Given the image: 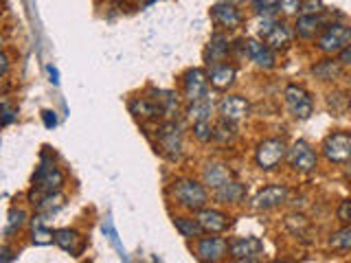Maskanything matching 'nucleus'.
I'll use <instances>...</instances> for the list:
<instances>
[{"label": "nucleus", "mask_w": 351, "mask_h": 263, "mask_svg": "<svg viewBox=\"0 0 351 263\" xmlns=\"http://www.w3.org/2000/svg\"><path fill=\"white\" fill-rule=\"evenodd\" d=\"M169 195L173 202L186 208V211H200L208 204L206 184H200L193 178H178L169 184Z\"/></svg>", "instance_id": "obj_1"}, {"label": "nucleus", "mask_w": 351, "mask_h": 263, "mask_svg": "<svg viewBox=\"0 0 351 263\" xmlns=\"http://www.w3.org/2000/svg\"><path fill=\"white\" fill-rule=\"evenodd\" d=\"M154 142H156V151L162 153L165 158L178 160L182 156V127L176 123L173 118L162 121V123L154 129Z\"/></svg>", "instance_id": "obj_2"}, {"label": "nucleus", "mask_w": 351, "mask_h": 263, "mask_svg": "<svg viewBox=\"0 0 351 263\" xmlns=\"http://www.w3.org/2000/svg\"><path fill=\"white\" fill-rule=\"evenodd\" d=\"M64 184V173L60 171V167L55 164V160L49 156V153H42L40 164L36 173H33V193H55L60 191Z\"/></svg>", "instance_id": "obj_3"}, {"label": "nucleus", "mask_w": 351, "mask_h": 263, "mask_svg": "<svg viewBox=\"0 0 351 263\" xmlns=\"http://www.w3.org/2000/svg\"><path fill=\"white\" fill-rule=\"evenodd\" d=\"M351 44V27L340 25V22H332L327 25L325 31L318 36L316 47L325 55H338L340 51H345Z\"/></svg>", "instance_id": "obj_4"}, {"label": "nucleus", "mask_w": 351, "mask_h": 263, "mask_svg": "<svg viewBox=\"0 0 351 263\" xmlns=\"http://www.w3.org/2000/svg\"><path fill=\"white\" fill-rule=\"evenodd\" d=\"M285 156H288V145L283 138H266L255 149V164L261 171H272L279 167Z\"/></svg>", "instance_id": "obj_5"}, {"label": "nucleus", "mask_w": 351, "mask_h": 263, "mask_svg": "<svg viewBox=\"0 0 351 263\" xmlns=\"http://www.w3.org/2000/svg\"><path fill=\"white\" fill-rule=\"evenodd\" d=\"M323 156L329 162L336 164H347L351 160V134L347 132H332L323 140Z\"/></svg>", "instance_id": "obj_6"}, {"label": "nucleus", "mask_w": 351, "mask_h": 263, "mask_svg": "<svg viewBox=\"0 0 351 263\" xmlns=\"http://www.w3.org/2000/svg\"><path fill=\"white\" fill-rule=\"evenodd\" d=\"M318 156L314 147L305 140L292 142V147H288V164L290 169L296 173H312L316 169Z\"/></svg>", "instance_id": "obj_7"}, {"label": "nucleus", "mask_w": 351, "mask_h": 263, "mask_svg": "<svg viewBox=\"0 0 351 263\" xmlns=\"http://www.w3.org/2000/svg\"><path fill=\"white\" fill-rule=\"evenodd\" d=\"M195 257L200 261H222L228 257V241L215 233H204L200 239H195Z\"/></svg>", "instance_id": "obj_8"}, {"label": "nucleus", "mask_w": 351, "mask_h": 263, "mask_svg": "<svg viewBox=\"0 0 351 263\" xmlns=\"http://www.w3.org/2000/svg\"><path fill=\"white\" fill-rule=\"evenodd\" d=\"M285 105H288L290 110V114L294 118H310L312 112H314V101H312V97L307 95L305 88L301 86H296V84H290L288 88H285Z\"/></svg>", "instance_id": "obj_9"}, {"label": "nucleus", "mask_w": 351, "mask_h": 263, "mask_svg": "<svg viewBox=\"0 0 351 263\" xmlns=\"http://www.w3.org/2000/svg\"><path fill=\"white\" fill-rule=\"evenodd\" d=\"M288 197H290V189L285 184H268L252 197L250 206L252 211H272V208L288 202Z\"/></svg>", "instance_id": "obj_10"}, {"label": "nucleus", "mask_w": 351, "mask_h": 263, "mask_svg": "<svg viewBox=\"0 0 351 263\" xmlns=\"http://www.w3.org/2000/svg\"><path fill=\"white\" fill-rule=\"evenodd\" d=\"M263 252V241L259 237H233L228 239V257L233 261H257Z\"/></svg>", "instance_id": "obj_11"}, {"label": "nucleus", "mask_w": 351, "mask_h": 263, "mask_svg": "<svg viewBox=\"0 0 351 263\" xmlns=\"http://www.w3.org/2000/svg\"><path fill=\"white\" fill-rule=\"evenodd\" d=\"M208 16L215 22L219 29L224 31H235L244 25V16L239 14V9L230 3V0H222V3H215L208 11Z\"/></svg>", "instance_id": "obj_12"}, {"label": "nucleus", "mask_w": 351, "mask_h": 263, "mask_svg": "<svg viewBox=\"0 0 351 263\" xmlns=\"http://www.w3.org/2000/svg\"><path fill=\"white\" fill-rule=\"evenodd\" d=\"M208 90V75L202 68H189L182 75V95L186 101H200Z\"/></svg>", "instance_id": "obj_13"}, {"label": "nucleus", "mask_w": 351, "mask_h": 263, "mask_svg": "<svg viewBox=\"0 0 351 263\" xmlns=\"http://www.w3.org/2000/svg\"><path fill=\"white\" fill-rule=\"evenodd\" d=\"M128 110H130V114H134V118L143 121V123H145V121H158L162 116V110L152 92L132 97L128 101Z\"/></svg>", "instance_id": "obj_14"}, {"label": "nucleus", "mask_w": 351, "mask_h": 263, "mask_svg": "<svg viewBox=\"0 0 351 263\" xmlns=\"http://www.w3.org/2000/svg\"><path fill=\"white\" fill-rule=\"evenodd\" d=\"M217 112H219V118L230 121V123H239V121H244L250 114V103L239 95H226L222 101H219Z\"/></svg>", "instance_id": "obj_15"}, {"label": "nucleus", "mask_w": 351, "mask_h": 263, "mask_svg": "<svg viewBox=\"0 0 351 263\" xmlns=\"http://www.w3.org/2000/svg\"><path fill=\"white\" fill-rule=\"evenodd\" d=\"M246 58L257 66V68L270 71L277 66V55L266 42L259 40H246Z\"/></svg>", "instance_id": "obj_16"}, {"label": "nucleus", "mask_w": 351, "mask_h": 263, "mask_svg": "<svg viewBox=\"0 0 351 263\" xmlns=\"http://www.w3.org/2000/svg\"><path fill=\"white\" fill-rule=\"evenodd\" d=\"M197 219H200V224L204 228V233H215V235H222L226 233V230L230 228V217L224 213V211H219V208H200V211H195Z\"/></svg>", "instance_id": "obj_17"}, {"label": "nucleus", "mask_w": 351, "mask_h": 263, "mask_svg": "<svg viewBox=\"0 0 351 263\" xmlns=\"http://www.w3.org/2000/svg\"><path fill=\"white\" fill-rule=\"evenodd\" d=\"M327 25L329 22H325L321 14H301L294 25V33L301 40H316Z\"/></svg>", "instance_id": "obj_18"}, {"label": "nucleus", "mask_w": 351, "mask_h": 263, "mask_svg": "<svg viewBox=\"0 0 351 263\" xmlns=\"http://www.w3.org/2000/svg\"><path fill=\"white\" fill-rule=\"evenodd\" d=\"M206 75H208V84L213 88H217V90H228V88L235 84L237 68L228 62H217L208 66Z\"/></svg>", "instance_id": "obj_19"}, {"label": "nucleus", "mask_w": 351, "mask_h": 263, "mask_svg": "<svg viewBox=\"0 0 351 263\" xmlns=\"http://www.w3.org/2000/svg\"><path fill=\"white\" fill-rule=\"evenodd\" d=\"M294 36L296 33L285 25V22H272V27L263 33V42H266L272 51H285V49H290Z\"/></svg>", "instance_id": "obj_20"}, {"label": "nucleus", "mask_w": 351, "mask_h": 263, "mask_svg": "<svg viewBox=\"0 0 351 263\" xmlns=\"http://www.w3.org/2000/svg\"><path fill=\"white\" fill-rule=\"evenodd\" d=\"M55 244H58L64 252L73 255V257L84 255V250H86L84 237L77 233V230H73V228H60V230H55Z\"/></svg>", "instance_id": "obj_21"}, {"label": "nucleus", "mask_w": 351, "mask_h": 263, "mask_svg": "<svg viewBox=\"0 0 351 263\" xmlns=\"http://www.w3.org/2000/svg\"><path fill=\"white\" fill-rule=\"evenodd\" d=\"M230 40L224 36L222 31H217L211 36V40H208V47L204 51V60L206 64L211 66V64H217V62H224L226 60V55L230 53Z\"/></svg>", "instance_id": "obj_22"}, {"label": "nucleus", "mask_w": 351, "mask_h": 263, "mask_svg": "<svg viewBox=\"0 0 351 263\" xmlns=\"http://www.w3.org/2000/svg\"><path fill=\"white\" fill-rule=\"evenodd\" d=\"M213 197L219 204H241L246 200V186L237 180H228L213 189Z\"/></svg>", "instance_id": "obj_23"}, {"label": "nucleus", "mask_w": 351, "mask_h": 263, "mask_svg": "<svg viewBox=\"0 0 351 263\" xmlns=\"http://www.w3.org/2000/svg\"><path fill=\"white\" fill-rule=\"evenodd\" d=\"M202 180L208 189L213 191V189H217V186H222L224 182L233 180V171H230L222 162H211V164H206V169L202 173Z\"/></svg>", "instance_id": "obj_24"}, {"label": "nucleus", "mask_w": 351, "mask_h": 263, "mask_svg": "<svg viewBox=\"0 0 351 263\" xmlns=\"http://www.w3.org/2000/svg\"><path fill=\"white\" fill-rule=\"evenodd\" d=\"M64 202H66V197L60 191H55V193H42V195H38V202H33V204H36L38 217L47 219V217H53L55 213H58L60 208L64 206Z\"/></svg>", "instance_id": "obj_25"}, {"label": "nucleus", "mask_w": 351, "mask_h": 263, "mask_svg": "<svg viewBox=\"0 0 351 263\" xmlns=\"http://www.w3.org/2000/svg\"><path fill=\"white\" fill-rule=\"evenodd\" d=\"M173 226L176 230L184 237V239H200L204 235V228L197 217H184V215H176L173 217Z\"/></svg>", "instance_id": "obj_26"}, {"label": "nucleus", "mask_w": 351, "mask_h": 263, "mask_svg": "<svg viewBox=\"0 0 351 263\" xmlns=\"http://www.w3.org/2000/svg\"><path fill=\"white\" fill-rule=\"evenodd\" d=\"M340 71H343V64H340V60H332V58L318 62L316 66H312V73L318 77V79H323V82L336 79V77L340 75Z\"/></svg>", "instance_id": "obj_27"}, {"label": "nucleus", "mask_w": 351, "mask_h": 263, "mask_svg": "<svg viewBox=\"0 0 351 263\" xmlns=\"http://www.w3.org/2000/svg\"><path fill=\"white\" fill-rule=\"evenodd\" d=\"M211 114H213V103L208 101V97L200 99V101H191L189 108H186V116L193 123H197V121H211Z\"/></svg>", "instance_id": "obj_28"}, {"label": "nucleus", "mask_w": 351, "mask_h": 263, "mask_svg": "<svg viewBox=\"0 0 351 263\" xmlns=\"http://www.w3.org/2000/svg\"><path fill=\"white\" fill-rule=\"evenodd\" d=\"M31 239H33V244L44 246V244H51V241H55V233L47 224H44L42 217H38L36 224H33V237Z\"/></svg>", "instance_id": "obj_29"}, {"label": "nucleus", "mask_w": 351, "mask_h": 263, "mask_svg": "<svg viewBox=\"0 0 351 263\" xmlns=\"http://www.w3.org/2000/svg\"><path fill=\"white\" fill-rule=\"evenodd\" d=\"M329 248H336V250H351V224L340 228L338 233H334L329 237Z\"/></svg>", "instance_id": "obj_30"}, {"label": "nucleus", "mask_w": 351, "mask_h": 263, "mask_svg": "<svg viewBox=\"0 0 351 263\" xmlns=\"http://www.w3.org/2000/svg\"><path fill=\"white\" fill-rule=\"evenodd\" d=\"M27 224V213L22 211V208H11V213H9V222H7V228H5V235H14L18 233V230Z\"/></svg>", "instance_id": "obj_31"}, {"label": "nucleus", "mask_w": 351, "mask_h": 263, "mask_svg": "<svg viewBox=\"0 0 351 263\" xmlns=\"http://www.w3.org/2000/svg\"><path fill=\"white\" fill-rule=\"evenodd\" d=\"M193 136L200 142H211L215 138V125L211 121H197L193 123Z\"/></svg>", "instance_id": "obj_32"}, {"label": "nucleus", "mask_w": 351, "mask_h": 263, "mask_svg": "<svg viewBox=\"0 0 351 263\" xmlns=\"http://www.w3.org/2000/svg\"><path fill=\"white\" fill-rule=\"evenodd\" d=\"M215 140L219 142H233L235 140V123H230V121H219L215 125Z\"/></svg>", "instance_id": "obj_33"}, {"label": "nucleus", "mask_w": 351, "mask_h": 263, "mask_svg": "<svg viewBox=\"0 0 351 263\" xmlns=\"http://www.w3.org/2000/svg\"><path fill=\"white\" fill-rule=\"evenodd\" d=\"M250 5L259 16H270L279 11V0H250Z\"/></svg>", "instance_id": "obj_34"}, {"label": "nucleus", "mask_w": 351, "mask_h": 263, "mask_svg": "<svg viewBox=\"0 0 351 263\" xmlns=\"http://www.w3.org/2000/svg\"><path fill=\"white\" fill-rule=\"evenodd\" d=\"M285 228H288L292 235H303L307 230V219L303 215H288V219H285Z\"/></svg>", "instance_id": "obj_35"}, {"label": "nucleus", "mask_w": 351, "mask_h": 263, "mask_svg": "<svg viewBox=\"0 0 351 263\" xmlns=\"http://www.w3.org/2000/svg\"><path fill=\"white\" fill-rule=\"evenodd\" d=\"M303 0H279V11L283 16H299Z\"/></svg>", "instance_id": "obj_36"}, {"label": "nucleus", "mask_w": 351, "mask_h": 263, "mask_svg": "<svg viewBox=\"0 0 351 263\" xmlns=\"http://www.w3.org/2000/svg\"><path fill=\"white\" fill-rule=\"evenodd\" d=\"M336 215H338V219H340V222H343L345 226H349V224H351V200H343V202H340Z\"/></svg>", "instance_id": "obj_37"}, {"label": "nucleus", "mask_w": 351, "mask_h": 263, "mask_svg": "<svg viewBox=\"0 0 351 263\" xmlns=\"http://www.w3.org/2000/svg\"><path fill=\"white\" fill-rule=\"evenodd\" d=\"M323 11V0H303L301 14H321Z\"/></svg>", "instance_id": "obj_38"}, {"label": "nucleus", "mask_w": 351, "mask_h": 263, "mask_svg": "<svg viewBox=\"0 0 351 263\" xmlns=\"http://www.w3.org/2000/svg\"><path fill=\"white\" fill-rule=\"evenodd\" d=\"M42 121H44V125H47V127H55V125H58V116H55V112H51V110H44V112H42Z\"/></svg>", "instance_id": "obj_39"}, {"label": "nucleus", "mask_w": 351, "mask_h": 263, "mask_svg": "<svg viewBox=\"0 0 351 263\" xmlns=\"http://www.w3.org/2000/svg\"><path fill=\"white\" fill-rule=\"evenodd\" d=\"M3 110H5V114H3V125H9L11 121L16 118V112H14V108H11V105H9L7 101L3 103Z\"/></svg>", "instance_id": "obj_40"}, {"label": "nucleus", "mask_w": 351, "mask_h": 263, "mask_svg": "<svg viewBox=\"0 0 351 263\" xmlns=\"http://www.w3.org/2000/svg\"><path fill=\"white\" fill-rule=\"evenodd\" d=\"M338 60H340V64H343V66H351V44L345 51L338 53Z\"/></svg>", "instance_id": "obj_41"}, {"label": "nucleus", "mask_w": 351, "mask_h": 263, "mask_svg": "<svg viewBox=\"0 0 351 263\" xmlns=\"http://www.w3.org/2000/svg\"><path fill=\"white\" fill-rule=\"evenodd\" d=\"M49 75H51V82H53V84H60V73H58V68H53V66H49Z\"/></svg>", "instance_id": "obj_42"}, {"label": "nucleus", "mask_w": 351, "mask_h": 263, "mask_svg": "<svg viewBox=\"0 0 351 263\" xmlns=\"http://www.w3.org/2000/svg\"><path fill=\"white\" fill-rule=\"evenodd\" d=\"M9 71V60H7V55H3V75H7Z\"/></svg>", "instance_id": "obj_43"}, {"label": "nucleus", "mask_w": 351, "mask_h": 263, "mask_svg": "<svg viewBox=\"0 0 351 263\" xmlns=\"http://www.w3.org/2000/svg\"><path fill=\"white\" fill-rule=\"evenodd\" d=\"M136 3H143V5H145V3H149V0H136Z\"/></svg>", "instance_id": "obj_44"}, {"label": "nucleus", "mask_w": 351, "mask_h": 263, "mask_svg": "<svg viewBox=\"0 0 351 263\" xmlns=\"http://www.w3.org/2000/svg\"><path fill=\"white\" fill-rule=\"evenodd\" d=\"M347 164H349V175H351V160H349V162H347Z\"/></svg>", "instance_id": "obj_45"}, {"label": "nucleus", "mask_w": 351, "mask_h": 263, "mask_svg": "<svg viewBox=\"0 0 351 263\" xmlns=\"http://www.w3.org/2000/svg\"><path fill=\"white\" fill-rule=\"evenodd\" d=\"M349 110H351V97H349Z\"/></svg>", "instance_id": "obj_46"}]
</instances>
